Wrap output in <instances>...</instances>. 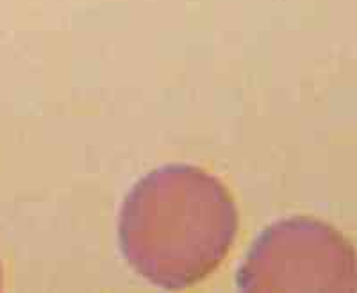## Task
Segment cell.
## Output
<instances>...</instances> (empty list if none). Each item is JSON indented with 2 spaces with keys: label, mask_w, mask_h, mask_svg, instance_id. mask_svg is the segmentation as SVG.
Wrapping results in <instances>:
<instances>
[{
  "label": "cell",
  "mask_w": 357,
  "mask_h": 293,
  "mask_svg": "<svg viewBox=\"0 0 357 293\" xmlns=\"http://www.w3.org/2000/svg\"><path fill=\"white\" fill-rule=\"evenodd\" d=\"M236 285L241 292H357V253L321 220L282 218L252 243Z\"/></svg>",
  "instance_id": "2"
},
{
  "label": "cell",
  "mask_w": 357,
  "mask_h": 293,
  "mask_svg": "<svg viewBox=\"0 0 357 293\" xmlns=\"http://www.w3.org/2000/svg\"><path fill=\"white\" fill-rule=\"evenodd\" d=\"M238 234L227 186L191 165L155 168L130 188L118 241L130 269L152 285L183 290L215 272Z\"/></svg>",
  "instance_id": "1"
},
{
  "label": "cell",
  "mask_w": 357,
  "mask_h": 293,
  "mask_svg": "<svg viewBox=\"0 0 357 293\" xmlns=\"http://www.w3.org/2000/svg\"><path fill=\"white\" fill-rule=\"evenodd\" d=\"M0 290H2V266H0Z\"/></svg>",
  "instance_id": "3"
}]
</instances>
